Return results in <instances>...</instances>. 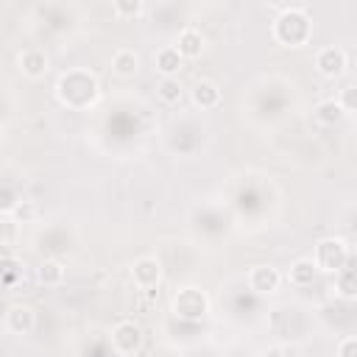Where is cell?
Segmentation results:
<instances>
[{
  "instance_id": "obj_1",
  "label": "cell",
  "mask_w": 357,
  "mask_h": 357,
  "mask_svg": "<svg viewBox=\"0 0 357 357\" xmlns=\"http://www.w3.org/2000/svg\"><path fill=\"white\" fill-rule=\"evenodd\" d=\"M56 98L67 109L84 112V109H89L100 98V84H98V78L89 70L75 67V70H67V73L59 75V81H56Z\"/></svg>"
},
{
  "instance_id": "obj_2",
  "label": "cell",
  "mask_w": 357,
  "mask_h": 357,
  "mask_svg": "<svg viewBox=\"0 0 357 357\" xmlns=\"http://www.w3.org/2000/svg\"><path fill=\"white\" fill-rule=\"evenodd\" d=\"M273 39L284 47H301L310 42L312 36V20L307 14V8L301 6H284L282 14L273 20Z\"/></svg>"
},
{
  "instance_id": "obj_3",
  "label": "cell",
  "mask_w": 357,
  "mask_h": 357,
  "mask_svg": "<svg viewBox=\"0 0 357 357\" xmlns=\"http://www.w3.org/2000/svg\"><path fill=\"white\" fill-rule=\"evenodd\" d=\"M351 262V245L343 237H321L315 243V254H312V265L318 268V273H337Z\"/></svg>"
},
{
  "instance_id": "obj_4",
  "label": "cell",
  "mask_w": 357,
  "mask_h": 357,
  "mask_svg": "<svg viewBox=\"0 0 357 357\" xmlns=\"http://www.w3.org/2000/svg\"><path fill=\"white\" fill-rule=\"evenodd\" d=\"M170 310H173L178 318L198 321V318H204V315L209 312V298H206V293H204L201 287L187 284V287H178V290L173 293Z\"/></svg>"
},
{
  "instance_id": "obj_5",
  "label": "cell",
  "mask_w": 357,
  "mask_h": 357,
  "mask_svg": "<svg viewBox=\"0 0 357 357\" xmlns=\"http://www.w3.org/2000/svg\"><path fill=\"white\" fill-rule=\"evenodd\" d=\"M142 340H145L142 326H139L137 321H131V318L117 321L114 329H112V346H114L120 354H134V351H139Z\"/></svg>"
},
{
  "instance_id": "obj_6",
  "label": "cell",
  "mask_w": 357,
  "mask_h": 357,
  "mask_svg": "<svg viewBox=\"0 0 357 357\" xmlns=\"http://www.w3.org/2000/svg\"><path fill=\"white\" fill-rule=\"evenodd\" d=\"M349 67V59H346V50L337 47V45H326L315 53V70L318 75L324 78H340Z\"/></svg>"
},
{
  "instance_id": "obj_7",
  "label": "cell",
  "mask_w": 357,
  "mask_h": 357,
  "mask_svg": "<svg viewBox=\"0 0 357 357\" xmlns=\"http://www.w3.org/2000/svg\"><path fill=\"white\" fill-rule=\"evenodd\" d=\"M131 282L139 290H153L162 282V262L156 257H139L131 265Z\"/></svg>"
},
{
  "instance_id": "obj_8",
  "label": "cell",
  "mask_w": 357,
  "mask_h": 357,
  "mask_svg": "<svg viewBox=\"0 0 357 357\" xmlns=\"http://www.w3.org/2000/svg\"><path fill=\"white\" fill-rule=\"evenodd\" d=\"M279 284H282V273H279V268H273V265H254V268L248 271V287H251L254 293H259V296L276 293Z\"/></svg>"
},
{
  "instance_id": "obj_9",
  "label": "cell",
  "mask_w": 357,
  "mask_h": 357,
  "mask_svg": "<svg viewBox=\"0 0 357 357\" xmlns=\"http://www.w3.org/2000/svg\"><path fill=\"white\" fill-rule=\"evenodd\" d=\"M36 326V312L31 304H11L6 310V329L14 335H28Z\"/></svg>"
},
{
  "instance_id": "obj_10",
  "label": "cell",
  "mask_w": 357,
  "mask_h": 357,
  "mask_svg": "<svg viewBox=\"0 0 357 357\" xmlns=\"http://www.w3.org/2000/svg\"><path fill=\"white\" fill-rule=\"evenodd\" d=\"M204 33L198 31V28H192V25H187V28H181L178 31V36H176V50H178V56L187 61V59H198L201 53H204Z\"/></svg>"
},
{
  "instance_id": "obj_11",
  "label": "cell",
  "mask_w": 357,
  "mask_h": 357,
  "mask_svg": "<svg viewBox=\"0 0 357 357\" xmlns=\"http://www.w3.org/2000/svg\"><path fill=\"white\" fill-rule=\"evenodd\" d=\"M17 64H20V70H22V75H28V78H42L45 73H47V53L45 50H39V47H25L22 53H20V59H17Z\"/></svg>"
},
{
  "instance_id": "obj_12",
  "label": "cell",
  "mask_w": 357,
  "mask_h": 357,
  "mask_svg": "<svg viewBox=\"0 0 357 357\" xmlns=\"http://www.w3.org/2000/svg\"><path fill=\"white\" fill-rule=\"evenodd\" d=\"M153 67L162 73V78H176L184 67V59L178 56V50L173 45H165L153 53Z\"/></svg>"
},
{
  "instance_id": "obj_13",
  "label": "cell",
  "mask_w": 357,
  "mask_h": 357,
  "mask_svg": "<svg viewBox=\"0 0 357 357\" xmlns=\"http://www.w3.org/2000/svg\"><path fill=\"white\" fill-rule=\"evenodd\" d=\"M190 100H192L198 109H215V106L220 103V86H218L215 81H209V78H201V81L192 84Z\"/></svg>"
},
{
  "instance_id": "obj_14",
  "label": "cell",
  "mask_w": 357,
  "mask_h": 357,
  "mask_svg": "<svg viewBox=\"0 0 357 357\" xmlns=\"http://www.w3.org/2000/svg\"><path fill=\"white\" fill-rule=\"evenodd\" d=\"M139 70V53L134 47H117L112 53V73L120 78H131Z\"/></svg>"
},
{
  "instance_id": "obj_15",
  "label": "cell",
  "mask_w": 357,
  "mask_h": 357,
  "mask_svg": "<svg viewBox=\"0 0 357 357\" xmlns=\"http://www.w3.org/2000/svg\"><path fill=\"white\" fill-rule=\"evenodd\" d=\"M315 276H318V268L312 265L310 257H298V259L287 268V273H284V279H287L293 287H310V284L315 282Z\"/></svg>"
},
{
  "instance_id": "obj_16",
  "label": "cell",
  "mask_w": 357,
  "mask_h": 357,
  "mask_svg": "<svg viewBox=\"0 0 357 357\" xmlns=\"http://www.w3.org/2000/svg\"><path fill=\"white\" fill-rule=\"evenodd\" d=\"M312 117H315L318 126L332 128V126H337V123H340L343 117H349V114L343 112V106L337 103V98H326V100H321V103L312 109Z\"/></svg>"
},
{
  "instance_id": "obj_17",
  "label": "cell",
  "mask_w": 357,
  "mask_h": 357,
  "mask_svg": "<svg viewBox=\"0 0 357 357\" xmlns=\"http://www.w3.org/2000/svg\"><path fill=\"white\" fill-rule=\"evenodd\" d=\"M64 276H67V268H64L59 259H45V262L36 268V279H39V284H47V287L61 284Z\"/></svg>"
},
{
  "instance_id": "obj_18",
  "label": "cell",
  "mask_w": 357,
  "mask_h": 357,
  "mask_svg": "<svg viewBox=\"0 0 357 357\" xmlns=\"http://www.w3.org/2000/svg\"><path fill=\"white\" fill-rule=\"evenodd\" d=\"M156 95H159V100H162V103L173 106V103H178V100H181L184 86H181V81H178V78H162V81L156 84Z\"/></svg>"
},
{
  "instance_id": "obj_19",
  "label": "cell",
  "mask_w": 357,
  "mask_h": 357,
  "mask_svg": "<svg viewBox=\"0 0 357 357\" xmlns=\"http://www.w3.org/2000/svg\"><path fill=\"white\" fill-rule=\"evenodd\" d=\"M335 290H337L343 298H354L357 284H354V271H351V265H346L343 271L335 273Z\"/></svg>"
},
{
  "instance_id": "obj_20",
  "label": "cell",
  "mask_w": 357,
  "mask_h": 357,
  "mask_svg": "<svg viewBox=\"0 0 357 357\" xmlns=\"http://www.w3.org/2000/svg\"><path fill=\"white\" fill-rule=\"evenodd\" d=\"M112 11H114L117 17H139V14L145 11V3H142V0H117V3L112 6Z\"/></svg>"
},
{
  "instance_id": "obj_21",
  "label": "cell",
  "mask_w": 357,
  "mask_h": 357,
  "mask_svg": "<svg viewBox=\"0 0 357 357\" xmlns=\"http://www.w3.org/2000/svg\"><path fill=\"white\" fill-rule=\"evenodd\" d=\"M20 234V223L14 218H0V243H14Z\"/></svg>"
},
{
  "instance_id": "obj_22",
  "label": "cell",
  "mask_w": 357,
  "mask_h": 357,
  "mask_svg": "<svg viewBox=\"0 0 357 357\" xmlns=\"http://www.w3.org/2000/svg\"><path fill=\"white\" fill-rule=\"evenodd\" d=\"M337 357H357V337L349 335L337 343Z\"/></svg>"
},
{
  "instance_id": "obj_23",
  "label": "cell",
  "mask_w": 357,
  "mask_h": 357,
  "mask_svg": "<svg viewBox=\"0 0 357 357\" xmlns=\"http://www.w3.org/2000/svg\"><path fill=\"white\" fill-rule=\"evenodd\" d=\"M337 103L343 106L346 114H351V112H354V86H346V89H343V98H340Z\"/></svg>"
},
{
  "instance_id": "obj_24",
  "label": "cell",
  "mask_w": 357,
  "mask_h": 357,
  "mask_svg": "<svg viewBox=\"0 0 357 357\" xmlns=\"http://www.w3.org/2000/svg\"><path fill=\"white\" fill-rule=\"evenodd\" d=\"M0 145H3V126H0Z\"/></svg>"
}]
</instances>
